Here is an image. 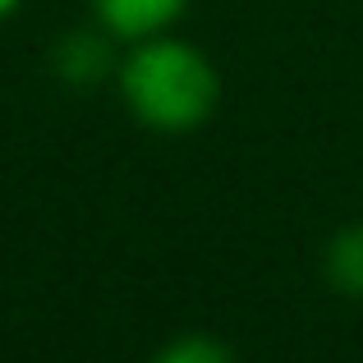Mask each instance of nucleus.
Returning <instances> with one entry per match:
<instances>
[{
    "mask_svg": "<svg viewBox=\"0 0 363 363\" xmlns=\"http://www.w3.org/2000/svg\"><path fill=\"white\" fill-rule=\"evenodd\" d=\"M116 97L129 120L161 138L198 133L221 106V69L198 42L179 33H157L120 46Z\"/></svg>",
    "mask_w": 363,
    "mask_h": 363,
    "instance_id": "f257e3e1",
    "label": "nucleus"
},
{
    "mask_svg": "<svg viewBox=\"0 0 363 363\" xmlns=\"http://www.w3.org/2000/svg\"><path fill=\"white\" fill-rule=\"evenodd\" d=\"M120 65V42L101 33L97 23L88 28H65L51 42V74L65 88H97V83L116 79Z\"/></svg>",
    "mask_w": 363,
    "mask_h": 363,
    "instance_id": "f03ea898",
    "label": "nucleus"
},
{
    "mask_svg": "<svg viewBox=\"0 0 363 363\" xmlns=\"http://www.w3.org/2000/svg\"><path fill=\"white\" fill-rule=\"evenodd\" d=\"M194 0H88V14L101 33H111L120 46L143 42L157 33H175Z\"/></svg>",
    "mask_w": 363,
    "mask_h": 363,
    "instance_id": "7ed1b4c3",
    "label": "nucleus"
},
{
    "mask_svg": "<svg viewBox=\"0 0 363 363\" xmlns=\"http://www.w3.org/2000/svg\"><path fill=\"white\" fill-rule=\"evenodd\" d=\"M322 276L336 294L363 299V221L340 225L322 248Z\"/></svg>",
    "mask_w": 363,
    "mask_h": 363,
    "instance_id": "20e7f679",
    "label": "nucleus"
},
{
    "mask_svg": "<svg viewBox=\"0 0 363 363\" xmlns=\"http://www.w3.org/2000/svg\"><path fill=\"white\" fill-rule=\"evenodd\" d=\"M147 363H240L235 350L216 336H203V331H184V336L166 340Z\"/></svg>",
    "mask_w": 363,
    "mask_h": 363,
    "instance_id": "39448f33",
    "label": "nucleus"
},
{
    "mask_svg": "<svg viewBox=\"0 0 363 363\" xmlns=\"http://www.w3.org/2000/svg\"><path fill=\"white\" fill-rule=\"evenodd\" d=\"M23 5H28V0H0V23H5V18H14Z\"/></svg>",
    "mask_w": 363,
    "mask_h": 363,
    "instance_id": "423d86ee",
    "label": "nucleus"
}]
</instances>
